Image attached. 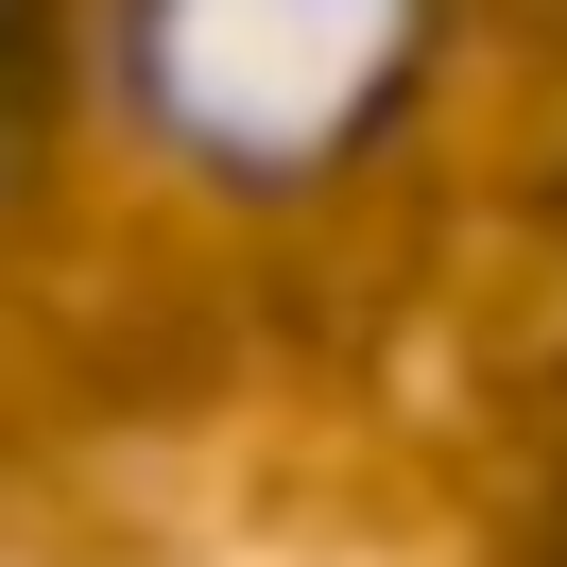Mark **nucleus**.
Returning <instances> with one entry per match:
<instances>
[{"instance_id":"1","label":"nucleus","mask_w":567,"mask_h":567,"mask_svg":"<svg viewBox=\"0 0 567 567\" xmlns=\"http://www.w3.org/2000/svg\"><path fill=\"white\" fill-rule=\"evenodd\" d=\"M104 121L207 207H327L447 86V0H86Z\"/></svg>"},{"instance_id":"2","label":"nucleus","mask_w":567,"mask_h":567,"mask_svg":"<svg viewBox=\"0 0 567 567\" xmlns=\"http://www.w3.org/2000/svg\"><path fill=\"white\" fill-rule=\"evenodd\" d=\"M18 35H35V0H0V86H18Z\"/></svg>"}]
</instances>
